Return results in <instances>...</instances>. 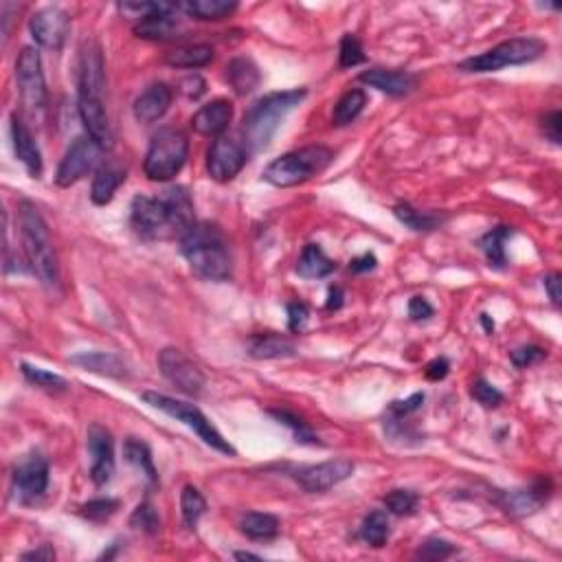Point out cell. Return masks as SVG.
<instances>
[{"label":"cell","instance_id":"obj_1","mask_svg":"<svg viewBox=\"0 0 562 562\" xmlns=\"http://www.w3.org/2000/svg\"><path fill=\"white\" fill-rule=\"evenodd\" d=\"M130 224L143 239H181L196 224L193 200L176 185L159 196H137L130 207Z\"/></svg>","mask_w":562,"mask_h":562},{"label":"cell","instance_id":"obj_2","mask_svg":"<svg viewBox=\"0 0 562 562\" xmlns=\"http://www.w3.org/2000/svg\"><path fill=\"white\" fill-rule=\"evenodd\" d=\"M181 253L198 277L207 281H229L233 275L227 239L214 224H193L181 238Z\"/></svg>","mask_w":562,"mask_h":562},{"label":"cell","instance_id":"obj_3","mask_svg":"<svg viewBox=\"0 0 562 562\" xmlns=\"http://www.w3.org/2000/svg\"><path fill=\"white\" fill-rule=\"evenodd\" d=\"M18 224H20L22 251H25L27 264L31 273L40 279L47 288H58L59 284V264L55 255L53 242L44 218L40 215L38 207L29 200H20L18 205Z\"/></svg>","mask_w":562,"mask_h":562},{"label":"cell","instance_id":"obj_4","mask_svg":"<svg viewBox=\"0 0 562 562\" xmlns=\"http://www.w3.org/2000/svg\"><path fill=\"white\" fill-rule=\"evenodd\" d=\"M306 89H293L260 97V99L246 110L242 121V132L248 147H251L253 152L264 150V147L273 141V137L277 135L285 114L293 113V110L306 99Z\"/></svg>","mask_w":562,"mask_h":562},{"label":"cell","instance_id":"obj_5","mask_svg":"<svg viewBox=\"0 0 562 562\" xmlns=\"http://www.w3.org/2000/svg\"><path fill=\"white\" fill-rule=\"evenodd\" d=\"M334 152L325 145H308L275 159L264 169V181L275 187H297L330 168Z\"/></svg>","mask_w":562,"mask_h":562},{"label":"cell","instance_id":"obj_6","mask_svg":"<svg viewBox=\"0 0 562 562\" xmlns=\"http://www.w3.org/2000/svg\"><path fill=\"white\" fill-rule=\"evenodd\" d=\"M189 156L187 135L178 128H163L152 137L147 147L143 172L150 181L168 183L181 174Z\"/></svg>","mask_w":562,"mask_h":562},{"label":"cell","instance_id":"obj_7","mask_svg":"<svg viewBox=\"0 0 562 562\" xmlns=\"http://www.w3.org/2000/svg\"><path fill=\"white\" fill-rule=\"evenodd\" d=\"M141 398L145 400L150 407L159 409V411H163L165 416L174 418L176 422H183L185 426L191 428V431L196 433V435L200 437L207 446H211V449L220 450L222 455H229V457H235V455H238V450L229 444V440H224L222 433L214 426V422H211L209 418H207L205 413L196 407V404L169 398V395L159 394V391H143Z\"/></svg>","mask_w":562,"mask_h":562},{"label":"cell","instance_id":"obj_8","mask_svg":"<svg viewBox=\"0 0 562 562\" xmlns=\"http://www.w3.org/2000/svg\"><path fill=\"white\" fill-rule=\"evenodd\" d=\"M545 51L547 44L538 38H512L496 44L495 49L486 51V53L464 59L457 68L464 73H495L505 66H520V64L534 62Z\"/></svg>","mask_w":562,"mask_h":562},{"label":"cell","instance_id":"obj_9","mask_svg":"<svg viewBox=\"0 0 562 562\" xmlns=\"http://www.w3.org/2000/svg\"><path fill=\"white\" fill-rule=\"evenodd\" d=\"M16 84L27 108L43 110L47 105V82H44L38 49L25 47L20 51L16 59Z\"/></svg>","mask_w":562,"mask_h":562},{"label":"cell","instance_id":"obj_10","mask_svg":"<svg viewBox=\"0 0 562 562\" xmlns=\"http://www.w3.org/2000/svg\"><path fill=\"white\" fill-rule=\"evenodd\" d=\"M159 367L160 374L168 378V380L185 395L198 398V395L205 391V374H202V370L198 367V363H193L183 349L165 347L159 356Z\"/></svg>","mask_w":562,"mask_h":562},{"label":"cell","instance_id":"obj_11","mask_svg":"<svg viewBox=\"0 0 562 562\" xmlns=\"http://www.w3.org/2000/svg\"><path fill=\"white\" fill-rule=\"evenodd\" d=\"M49 488V462L40 453H29L13 466L12 492L20 503H34Z\"/></svg>","mask_w":562,"mask_h":562},{"label":"cell","instance_id":"obj_12","mask_svg":"<svg viewBox=\"0 0 562 562\" xmlns=\"http://www.w3.org/2000/svg\"><path fill=\"white\" fill-rule=\"evenodd\" d=\"M101 152L104 150H101L90 137L77 139L68 147L64 159L59 160L58 172H55V183H58L59 187H71L75 185V183H80L82 178L89 176L97 168Z\"/></svg>","mask_w":562,"mask_h":562},{"label":"cell","instance_id":"obj_13","mask_svg":"<svg viewBox=\"0 0 562 562\" xmlns=\"http://www.w3.org/2000/svg\"><path fill=\"white\" fill-rule=\"evenodd\" d=\"M246 165V147L231 137H218L207 152V172L215 183H229Z\"/></svg>","mask_w":562,"mask_h":562},{"label":"cell","instance_id":"obj_14","mask_svg":"<svg viewBox=\"0 0 562 562\" xmlns=\"http://www.w3.org/2000/svg\"><path fill=\"white\" fill-rule=\"evenodd\" d=\"M354 474V464L349 459H330V462L301 466L294 470L293 477L306 492H325L339 486Z\"/></svg>","mask_w":562,"mask_h":562},{"label":"cell","instance_id":"obj_15","mask_svg":"<svg viewBox=\"0 0 562 562\" xmlns=\"http://www.w3.org/2000/svg\"><path fill=\"white\" fill-rule=\"evenodd\" d=\"M29 31L40 47L58 51L66 43L68 31H71V18L59 7H44L31 16Z\"/></svg>","mask_w":562,"mask_h":562},{"label":"cell","instance_id":"obj_16","mask_svg":"<svg viewBox=\"0 0 562 562\" xmlns=\"http://www.w3.org/2000/svg\"><path fill=\"white\" fill-rule=\"evenodd\" d=\"M90 479L95 486H105L114 477V441L108 428L93 424L89 428Z\"/></svg>","mask_w":562,"mask_h":562},{"label":"cell","instance_id":"obj_17","mask_svg":"<svg viewBox=\"0 0 562 562\" xmlns=\"http://www.w3.org/2000/svg\"><path fill=\"white\" fill-rule=\"evenodd\" d=\"M551 496L550 479H536L527 488H514V490L501 492L499 505L512 516H529L542 508Z\"/></svg>","mask_w":562,"mask_h":562},{"label":"cell","instance_id":"obj_18","mask_svg":"<svg viewBox=\"0 0 562 562\" xmlns=\"http://www.w3.org/2000/svg\"><path fill=\"white\" fill-rule=\"evenodd\" d=\"M105 84V64L101 49L97 44H86L80 55V73H77V93L80 97H95L101 99Z\"/></svg>","mask_w":562,"mask_h":562},{"label":"cell","instance_id":"obj_19","mask_svg":"<svg viewBox=\"0 0 562 562\" xmlns=\"http://www.w3.org/2000/svg\"><path fill=\"white\" fill-rule=\"evenodd\" d=\"M77 110H80V119L84 123L86 132L101 150H110L114 145L113 128H110L108 114H105L104 101L95 99V97H80L77 99Z\"/></svg>","mask_w":562,"mask_h":562},{"label":"cell","instance_id":"obj_20","mask_svg":"<svg viewBox=\"0 0 562 562\" xmlns=\"http://www.w3.org/2000/svg\"><path fill=\"white\" fill-rule=\"evenodd\" d=\"M178 3H156L152 13L141 18L135 25V34L143 40H169L176 31Z\"/></svg>","mask_w":562,"mask_h":562},{"label":"cell","instance_id":"obj_21","mask_svg":"<svg viewBox=\"0 0 562 562\" xmlns=\"http://www.w3.org/2000/svg\"><path fill=\"white\" fill-rule=\"evenodd\" d=\"M358 82L370 89L380 90L391 97H404L416 89L418 80L413 73L409 71H394V68H370V71L361 73Z\"/></svg>","mask_w":562,"mask_h":562},{"label":"cell","instance_id":"obj_22","mask_svg":"<svg viewBox=\"0 0 562 562\" xmlns=\"http://www.w3.org/2000/svg\"><path fill=\"white\" fill-rule=\"evenodd\" d=\"M233 119V104L229 99H214L202 105L191 117V128L202 137H220Z\"/></svg>","mask_w":562,"mask_h":562},{"label":"cell","instance_id":"obj_23","mask_svg":"<svg viewBox=\"0 0 562 562\" xmlns=\"http://www.w3.org/2000/svg\"><path fill=\"white\" fill-rule=\"evenodd\" d=\"M12 141L16 159L25 165L27 172L34 178L43 176V154H40L38 143L18 114H12Z\"/></svg>","mask_w":562,"mask_h":562},{"label":"cell","instance_id":"obj_24","mask_svg":"<svg viewBox=\"0 0 562 562\" xmlns=\"http://www.w3.org/2000/svg\"><path fill=\"white\" fill-rule=\"evenodd\" d=\"M172 99L174 93L168 84H163V82H160V84H152L150 89H145L137 97L135 105H132L137 121L154 123L159 121V119H163L165 113L169 110V105H172Z\"/></svg>","mask_w":562,"mask_h":562},{"label":"cell","instance_id":"obj_25","mask_svg":"<svg viewBox=\"0 0 562 562\" xmlns=\"http://www.w3.org/2000/svg\"><path fill=\"white\" fill-rule=\"evenodd\" d=\"M246 352L248 356L257 358V361H275V358L294 356L297 347L288 336L266 332V334H253L246 340Z\"/></svg>","mask_w":562,"mask_h":562},{"label":"cell","instance_id":"obj_26","mask_svg":"<svg viewBox=\"0 0 562 562\" xmlns=\"http://www.w3.org/2000/svg\"><path fill=\"white\" fill-rule=\"evenodd\" d=\"M73 365L82 367L86 371H93V374L108 376V378H128V367L123 363V358H119L113 352H82L77 356L71 358Z\"/></svg>","mask_w":562,"mask_h":562},{"label":"cell","instance_id":"obj_27","mask_svg":"<svg viewBox=\"0 0 562 562\" xmlns=\"http://www.w3.org/2000/svg\"><path fill=\"white\" fill-rule=\"evenodd\" d=\"M227 82L229 86L235 90V95L244 97L260 86L261 75L260 68L255 66V62L248 58H235L227 64Z\"/></svg>","mask_w":562,"mask_h":562},{"label":"cell","instance_id":"obj_28","mask_svg":"<svg viewBox=\"0 0 562 562\" xmlns=\"http://www.w3.org/2000/svg\"><path fill=\"white\" fill-rule=\"evenodd\" d=\"M336 270V264L325 255L319 244H308L297 261V275L303 279H324Z\"/></svg>","mask_w":562,"mask_h":562},{"label":"cell","instance_id":"obj_29","mask_svg":"<svg viewBox=\"0 0 562 562\" xmlns=\"http://www.w3.org/2000/svg\"><path fill=\"white\" fill-rule=\"evenodd\" d=\"M123 181H126V172L121 168H117V165H101L95 172L93 187H90V200L99 207L108 205Z\"/></svg>","mask_w":562,"mask_h":562},{"label":"cell","instance_id":"obj_30","mask_svg":"<svg viewBox=\"0 0 562 562\" xmlns=\"http://www.w3.org/2000/svg\"><path fill=\"white\" fill-rule=\"evenodd\" d=\"M512 235H514V229L505 227V224L490 229V231H488L486 235H481V239H479V248L483 251V255H486L488 264H490L492 269L501 270L508 266L505 242H508V238H512Z\"/></svg>","mask_w":562,"mask_h":562},{"label":"cell","instance_id":"obj_31","mask_svg":"<svg viewBox=\"0 0 562 562\" xmlns=\"http://www.w3.org/2000/svg\"><path fill=\"white\" fill-rule=\"evenodd\" d=\"M178 9L198 20H224L233 16L238 3L235 0H187V3H178Z\"/></svg>","mask_w":562,"mask_h":562},{"label":"cell","instance_id":"obj_32","mask_svg":"<svg viewBox=\"0 0 562 562\" xmlns=\"http://www.w3.org/2000/svg\"><path fill=\"white\" fill-rule=\"evenodd\" d=\"M239 529L251 541H270L279 534V519L269 512H246L239 519Z\"/></svg>","mask_w":562,"mask_h":562},{"label":"cell","instance_id":"obj_33","mask_svg":"<svg viewBox=\"0 0 562 562\" xmlns=\"http://www.w3.org/2000/svg\"><path fill=\"white\" fill-rule=\"evenodd\" d=\"M123 457L128 464H132L137 470H141V474H145V479L150 483H159V472H156L154 457H152V450L145 441L139 437H128L126 444H123Z\"/></svg>","mask_w":562,"mask_h":562},{"label":"cell","instance_id":"obj_34","mask_svg":"<svg viewBox=\"0 0 562 562\" xmlns=\"http://www.w3.org/2000/svg\"><path fill=\"white\" fill-rule=\"evenodd\" d=\"M394 215L404 224V227H409L411 231H420V233L422 231H435V229H440L441 224L446 222V218H441V215L431 214V211H418V209H413L411 205H407V202H400V205H395Z\"/></svg>","mask_w":562,"mask_h":562},{"label":"cell","instance_id":"obj_35","mask_svg":"<svg viewBox=\"0 0 562 562\" xmlns=\"http://www.w3.org/2000/svg\"><path fill=\"white\" fill-rule=\"evenodd\" d=\"M214 62V49L209 44H189L165 55V64L176 68H202Z\"/></svg>","mask_w":562,"mask_h":562},{"label":"cell","instance_id":"obj_36","mask_svg":"<svg viewBox=\"0 0 562 562\" xmlns=\"http://www.w3.org/2000/svg\"><path fill=\"white\" fill-rule=\"evenodd\" d=\"M367 105V95L363 89H352L347 90L334 105V113H332V123L334 126H347L352 123L358 114L365 110Z\"/></svg>","mask_w":562,"mask_h":562},{"label":"cell","instance_id":"obj_37","mask_svg":"<svg viewBox=\"0 0 562 562\" xmlns=\"http://www.w3.org/2000/svg\"><path fill=\"white\" fill-rule=\"evenodd\" d=\"M207 501L202 496V492L196 486H185L181 492V514H183V525L187 529H196L198 520L205 514Z\"/></svg>","mask_w":562,"mask_h":562},{"label":"cell","instance_id":"obj_38","mask_svg":"<svg viewBox=\"0 0 562 562\" xmlns=\"http://www.w3.org/2000/svg\"><path fill=\"white\" fill-rule=\"evenodd\" d=\"M363 541L370 542L371 547H385L386 538H389V516L382 510H376L370 516H365L361 527Z\"/></svg>","mask_w":562,"mask_h":562},{"label":"cell","instance_id":"obj_39","mask_svg":"<svg viewBox=\"0 0 562 562\" xmlns=\"http://www.w3.org/2000/svg\"><path fill=\"white\" fill-rule=\"evenodd\" d=\"M269 413H270V416H273L275 420H277L279 424H284V426H288L290 431H293L294 440H297L299 444H310V446L321 444L319 437H316L315 433H312V428L308 426V424L303 422L301 418L294 416V413L285 411V409H273V411H269Z\"/></svg>","mask_w":562,"mask_h":562},{"label":"cell","instance_id":"obj_40","mask_svg":"<svg viewBox=\"0 0 562 562\" xmlns=\"http://www.w3.org/2000/svg\"><path fill=\"white\" fill-rule=\"evenodd\" d=\"M22 376L31 382V385L40 386V389H47V391H62L66 389V380L62 376L53 374V371L43 370V367H34L29 363H22L20 365Z\"/></svg>","mask_w":562,"mask_h":562},{"label":"cell","instance_id":"obj_41","mask_svg":"<svg viewBox=\"0 0 562 562\" xmlns=\"http://www.w3.org/2000/svg\"><path fill=\"white\" fill-rule=\"evenodd\" d=\"M382 503H385V508L389 510L391 514L409 516L416 512L418 503H420V496L413 490H391L389 495L382 499Z\"/></svg>","mask_w":562,"mask_h":562},{"label":"cell","instance_id":"obj_42","mask_svg":"<svg viewBox=\"0 0 562 562\" xmlns=\"http://www.w3.org/2000/svg\"><path fill=\"white\" fill-rule=\"evenodd\" d=\"M339 62L343 68H354L365 62V51H363L361 40L354 34H345L343 40H340Z\"/></svg>","mask_w":562,"mask_h":562},{"label":"cell","instance_id":"obj_43","mask_svg":"<svg viewBox=\"0 0 562 562\" xmlns=\"http://www.w3.org/2000/svg\"><path fill=\"white\" fill-rule=\"evenodd\" d=\"M130 525L135 529H141L145 534H156L160 529V520L159 514H156L154 505L150 501H143V503L137 505V510L130 516Z\"/></svg>","mask_w":562,"mask_h":562},{"label":"cell","instance_id":"obj_44","mask_svg":"<svg viewBox=\"0 0 562 562\" xmlns=\"http://www.w3.org/2000/svg\"><path fill=\"white\" fill-rule=\"evenodd\" d=\"M117 510L119 501L105 496V499H93L86 505H82V516L93 520V523H104V520H108L113 514H117Z\"/></svg>","mask_w":562,"mask_h":562},{"label":"cell","instance_id":"obj_45","mask_svg":"<svg viewBox=\"0 0 562 562\" xmlns=\"http://www.w3.org/2000/svg\"><path fill=\"white\" fill-rule=\"evenodd\" d=\"M470 395L474 398V402H479L486 409H495L503 402V394L496 389L495 385H490L488 380L479 378V380L472 382V389H470Z\"/></svg>","mask_w":562,"mask_h":562},{"label":"cell","instance_id":"obj_46","mask_svg":"<svg viewBox=\"0 0 562 562\" xmlns=\"http://www.w3.org/2000/svg\"><path fill=\"white\" fill-rule=\"evenodd\" d=\"M455 551L457 550H455L453 542L444 541V538L433 536V538H426V541L422 542V547L418 550L416 556L422 560H446L449 556H453Z\"/></svg>","mask_w":562,"mask_h":562},{"label":"cell","instance_id":"obj_47","mask_svg":"<svg viewBox=\"0 0 562 562\" xmlns=\"http://www.w3.org/2000/svg\"><path fill=\"white\" fill-rule=\"evenodd\" d=\"M545 356L547 354L542 352L538 345H525V347L514 349V352L510 354V361H512L514 367H519V370H525V367H532L536 365V363H541Z\"/></svg>","mask_w":562,"mask_h":562},{"label":"cell","instance_id":"obj_48","mask_svg":"<svg viewBox=\"0 0 562 562\" xmlns=\"http://www.w3.org/2000/svg\"><path fill=\"white\" fill-rule=\"evenodd\" d=\"M424 404V394H413L407 400H395L389 404V416L394 418H409L411 413L420 411Z\"/></svg>","mask_w":562,"mask_h":562},{"label":"cell","instance_id":"obj_49","mask_svg":"<svg viewBox=\"0 0 562 562\" xmlns=\"http://www.w3.org/2000/svg\"><path fill=\"white\" fill-rule=\"evenodd\" d=\"M308 316H310V310H308L306 303L294 301L288 303V330L290 332H301L306 328Z\"/></svg>","mask_w":562,"mask_h":562},{"label":"cell","instance_id":"obj_50","mask_svg":"<svg viewBox=\"0 0 562 562\" xmlns=\"http://www.w3.org/2000/svg\"><path fill=\"white\" fill-rule=\"evenodd\" d=\"M560 121H562L560 110H554V113H550L545 119H542V130H545V137L551 143H556V145L560 143V128H562Z\"/></svg>","mask_w":562,"mask_h":562},{"label":"cell","instance_id":"obj_51","mask_svg":"<svg viewBox=\"0 0 562 562\" xmlns=\"http://www.w3.org/2000/svg\"><path fill=\"white\" fill-rule=\"evenodd\" d=\"M433 306L426 301L424 297H413L411 301H409V316H411L413 321H426L433 316Z\"/></svg>","mask_w":562,"mask_h":562},{"label":"cell","instance_id":"obj_52","mask_svg":"<svg viewBox=\"0 0 562 562\" xmlns=\"http://www.w3.org/2000/svg\"><path fill=\"white\" fill-rule=\"evenodd\" d=\"M449 371H450V363H449V358H435V361H431L426 365V371H424V374H426V378L428 380H433V382H437V380H444L446 376H449Z\"/></svg>","mask_w":562,"mask_h":562},{"label":"cell","instance_id":"obj_53","mask_svg":"<svg viewBox=\"0 0 562 562\" xmlns=\"http://www.w3.org/2000/svg\"><path fill=\"white\" fill-rule=\"evenodd\" d=\"M376 266H378V260H376L374 253H365V255H361V257H356V260L349 261V270L356 275L370 273V270H374Z\"/></svg>","mask_w":562,"mask_h":562},{"label":"cell","instance_id":"obj_54","mask_svg":"<svg viewBox=\"0 0 562 562\" xmlns=\"http://www.w3.org/2000/svg\"><path fill=\"white\" fill-rule=\"evenodd\" d=\"M207 84L200 75H191L183 82V93H185L189 99H198L200 95H205Z\"/></svg>","mask_w":562,"mask_h":562},{"label":"cell","instance_id":"obj_55","mask_svg":"<svg viewBox=\"0 0 562 562\" xmlns=\"http://www.w3.org/2000/svg\"><path fill=\"white\" fill-rule=\"evenodd\" d=\"M560 279L562 277H560L558 273H551V275H547L545 279H542L547 294H550V299H551V303H554V306H560V301H562V293H560L562 281Z\"/></svg>","mask_w":562,"mask_h":562},{"label":"cell","instance_id":"obj_56","mask_svg":"<svg viewBox=\"0 0 562 562\" xmlns=\"http://www.w3.org/2000/svg\"><path fill=\"white\" fill-rule=\"evenodd\" d=\"M22 560H35V562H53L55 560V550L51 545H40L38 550L25 551L20 556Z\"/></svg>","mask_w":562,"mask_h":562},{"label":"cell","instance_id":"obj_57","mask_svg":"<svg viewBox=\"0 0 562 562\" xmlns=\"http://www.w3.org/2000/svg\"><path fill=\"white\" fill-rule=\"evenodd\" d=\"M340 306H343V290L334 285V288H330L328 294V310H339Z\"/></svg>","mask_w":562,"mask_h":562},{"label":"cell","instance_id":"obj_58","mask_svg":"<svg viewBox=\"0 0 562 562\" xmlns=\"http://www.w3.org/2000/svg\"><path fill=\"white\" fill-rule=\"evenodd\" d=\"M235 558L238 560H261V556L251 554V551H235Z\"/></svg>","mask_w":562,"mask_h":562},{"label":"cell","instance_id":"obj_59","mask_svg":"<svg viewBox=\"0 0 562 562\" xmlns=\"http://www.w3.org/2000/svg\"><path fill=\"white\" fill-rule=\"evenodd\" d=\"M481 324L483 328H486V332H490L492 334V330H495V321H490V316L488 315H481Z\"/></svg>","mask_w":562,"mask_h":562}]
</instances>
